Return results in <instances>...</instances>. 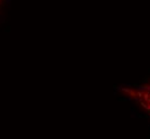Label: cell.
Wrapping results in <instances>:
<instances>
[{"mask_svg":"<svg viewBox=\"0 0 150 139\" xmlns=\"http://www.w3.org/2000/svg\"><path fill=\"white\" fill-rule=\"evenodd\" d=\"M121 91L129 96V99L137 103L150 118V83L122 88Z\"/></svg>","mask_w":150,"mask_h":139,"instance_id":"cell-1","label":"cell"}]
</instances>
